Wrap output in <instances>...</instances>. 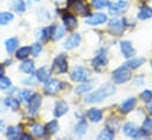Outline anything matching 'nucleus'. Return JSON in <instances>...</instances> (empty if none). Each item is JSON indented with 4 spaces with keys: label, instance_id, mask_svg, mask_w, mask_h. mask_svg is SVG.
<instances>
[{
    "label": "nucleus",
    "instance_id": "f257e3e1",
    "mask_svg": "<svg viewBox=\"0 0 152 140\" xmlns=\"http://www.w3.org/2000/svg\"><path fill=\"white\" fill-rule=\"evenodd\" d=\"M115 92V87L112 84H105L104 86H102L100 88H98L97 91L87 94L84 99V101L86 104H94V103H100L104 99L109 98L110 96H112Z\"/></svg>",
    "mask_w": 152,
    "mask_h": 140
},
{
    "label": "nucleus",
    "instance_id": "f03ea898",
    "mask_svg": "<svg viewBox=\"0 0 152 140\" xmlns=\"http://www.w3.org/2000/svg\"><path fill=\"white\" fill-rule=\"evenodd\" d=\"M112 79L114 84H125L131 79V72L126 66L119 67L112 72Z\"/></svg>",
    "mask_w": 152,
    "mask_h": 140
},
{
    "label": "nucleus",
    "instance_id": "7ed1b4c3",
    "mask_svg": "<svg viewBox=\"0 0 152 140\" xmlns=\"http://www.w3.org/2000/svg\"><path fill=\"white\" fill-rule=\"evenodd\" d=\"M61 90V82L57 79H47L45 81V86H44V91L46 94L53 96L57 94L59 91Z\"/></svg>",
    "mask_w": 152,
    "mask_h": 140
},
{
    "label": "nucleus",
    "instance_id": "20e7f679",
    "mask_svg": "<svg viewBox=\"0 0 152 140\" xmlns=\"http://www.w3.org/2000/svg\"><path fill=\"white\" fill-rule=\"evenodd\" d=\"M107 64V55H106V51L105 50H100L97 55L94 57V59L92 60V65L96 70L100 71L105 65Z\"/></svg>",
    "mask_w": 152,
    "mask_h": 140
},
{
    "label": "nucleus",
    "instance_id": "39448f33",
    "mask_svg": "<svg viewBox=\"0 0 152 140\" xmlns=\"http://www.w3.org/2000/svg\"><path fill=\"white\" fill-rule=\"evenodd\" d=\"M53 66H54L56 71H57L59 74L66 73L67 67H69V65H67V57H66L65 54H59L58 57H56Z\"/></svg>",
    "mask_w": 152,
    "mask_h": 140
},
{
    "label": "nucleus",
    "instance_id": "423d86ee",
    "mask_svg": "<svg viewBox=\"0 0 152 140\" xmlns=\"http://www.w3.org/2000/svg\"><path fill=\"white\" fill-rule=\"evenodd\" d=\"M127 8H129V2L125 0H118L113 4L109 5V12L110 14H113V15L125 12Z\"/></svg>",
    "mask_w": 152,
    "mask_h": 140
},
{
    "label": "nucleus",
    "instance_id": "0eeeda50",
    "mask_svg": "<svg viewBox=\"0 0 152 140\" xmlns=\"http://www.w3.org/2000/svg\"><path fill=\"white\" fill-rule=\"evenodd\" d=\"M88 78V71L84 67L77 66L73 69L72 73H71V79L73 81H78V82H85Z\"/></svg>",
    "mask_w": 152,
    "mask_h": 140
},
{
    "label": "nucleus",
    "instance_id": "6e6552de",
    "mask_svg": "<svg viewBox=\"0 0 152 140\" xmlns=\"http://www.w3.org/2000/svg\"><path fill=\"white\" fill-rule=\"evenodd\" d=\"M109 30L111 33L113 34H121V32L124 31V21L121 19L118 18H113L112 20H110L109 23Z\"/></svg>",
    "mask_w": 152,
    "mask_h": 140
},
{
    "label": "nucleus",
    "instance_id": "1a4fd4ad",
    "mask_svg": "<svg viewBox=\"0 0 152 140\" xmlns=\"http://www.w3.org/2000/svg\"><path fill=\"white\" fill-rule=\"evenodd\" d=\"M106 21H107V17L104 13H94L93 15H91L88 19L85 20V23L87 25H91V26L102 25V24H104Z\"/></svg>",
    "mask_w": 152,
    "mask_h": 140
},
{
    "label": "nucleus",
    "instance_id": "9d476101",
    "mask_svg": "<svg viewBox=\"0 0 152 140\" xmlns=\"http://www.w3.org/2000/svg\"><path fill=\"white\" fill-rule=\"evenodd\" d=\"M120 51L123 53V55L126 58V59H130L132 57H134V48L132 46V44L129 41V40H125V41H121L120 42Z\"/></svg>",
    "mask_w": 152,
    "mask_h": 140
},
{
    "label": "nucleus",
    "instance_id": "9b49d317",
    "mask_svg": "<svg viewBox=\"0 0 152 140\" xmlns=\"http://www.w3.org/2000/svg\"><path fill=\"white\" fill-rule=\"evenodd\" d=\"M80 41H81L80 34L73 33V34H71L66 39V41H65V44H64V47H65L66 50H73L75 47H77V46L80 44Z\"/></svg>",
    "mask_w": 152,
    "mask_h": 140
},
{
    "label": "nucleus",
    "instance_id": "f8f14e48",
    "mask_svg": "<svg viewBox=\"0 0 152 140\" xmlns=\"http://www.w3.org/2000/svg\"><path fill=\"white\" fill-rule=\"evenodd\" d=\"M138 131H139V127L134 122H127L123 126V133L130 138H136Z\"/></svg>",
    "mask_w": 152,
    "mask_h": 140
},
{
    "label": "nucleus",
    "instance_id": "ddd939ff",
    "mask_svg": "<svg viewBox=\"0 0 152 140\" xmlns=\"http://www.w3.org/2000/svg\"><path fill=\"white\" fill-rule=\"evenodd\" d=\"M67 111H69V105L64 100H59L54 105V112L53 113H54V117L59 118V117H63L65 113H67Z\"/></svg>",
    "mask_w": 152,
    "mask_h": 140
},
{
    "label": "nucleus",
    "instance_id": "4468645a",
    "mask_svg": "<svg viewBox=\"0 0 152 140\" xmlns=\"http://www.w3.org/2000/svg\"><path fill=\"white\" fill-rule=\"evenodd\" d=\"M27 105H28V111L31 113H36L41 105V97L39 94H33L32 98L28 100Z\"/></svg>",
    "mask_w": 152,
    "mask_h": 140
},
{
    "label": "nucleus",
    "instance_id": "2eb2a0df",
    "mask_svg": "<svg viewBox=\"0 0 152 140\" xmlns=\"http://www.w3.org/2000/svg\"><path fill=\"white\" fill-rule=\"evenodd\" d=\"M63 21H64V27H65L67 31H71V30L76 28L77 24H78L76 17H73L72 14H65V15L63 17Z\"/></svg>",
    "mask_w": 152,
    "mask_h": 140
},
{
    "label": "nucleus",
    "instance_id": "dca6fc26",
    "mask_svg": "<svg viewBox=\"0 0 152 140\" xmlns=\"http://www.w3.org/2000/svg\"><path fill=\"white\" fill-rule=\"evenodd\" d=\"M8 6L12 11H14L17 13H23L26 9V5H25L24 0H10Z\"/></svg>",
    "mask_w": 152,
    "mask_h": 140
},
{
    "label": "nucleus",
    "instance_id": "f3484780",
    "mask_svg": "<svg viewBox=\"0 0 152 140\" xmlns=\"http://www.w3.org/2000/svg\"><path fill=\"white\" fill-rule=\"evenodd\" d=\"M136 103H137L136 98H129V99H126V100L123 101V104L120 105L121 112H123V113H129V112H131V111L134 108Z\"/></svg>",
    "mask_w": 152,
    "mask_h": 140
},
{
    "label": "nucleus",
    "instance_id": "a211bd4d",
    "mask_svg": "<svg viewBox=\"0 0 152 140\" xmlns=\"http://www.w3.org/2000/svg\"><path fill=\"white\" fill-rule=\"evenodd\" d=\"M18 45H19V40H18V38H15V36L7 39V40H6V42H5L6 51H7L10 54H12L13 52H15V50H17Z\"/></svg>",
    "mask_w": 152,
    "mask_h": 140
},
{
    "label": "nucleus",
    "instance_id": "6ab92c4d",
    "mask_svg": "<svg viewBox=\"0 0 152 140\" xmlns=\"http://www.w3.org/2000/svg\"><path fill=\"white\" fill-rule=\"evenodd\" d=\"M87 118L92 121V122H99L103 118V113L100 109L98 108H91L88 112H87Z\"/></svg>",
    "mask_w": 152,
    "mask_h": 140
},
{
    "label": "nucleus",
    "instance_id": "aec40b11",
    "mask_svg": "<svg viewBox=\"0 0 152 140\" xmlns=\"http://www.w3.org/2000/svg\"><path fill=\"white\" fill-rule=\"evenodd\" d=\"M145 63V59L144 58H130L129 61H126V67L127 69H131V70H136L138 69L139 66H142L143 64Z\"/></svg>",
    "mask_w": 152,
    "mask_h": 140
},
{
    "label": "nucleus",
    "instance_id": "412c9836",
    "mask_svg": "<svg viewBox=\"0 0 152 140\" xmlns=\"http://www.w3.org/2000/svg\"><path fill=\"white\" fill-rule=\"evenodd\" d=\"M19 70L21 71L23 73H26V74H32L34 72V63L32 60H24V63L20 65Z\"/></svg>",
    "mask_w": 152,
    "mask_h": 140
},
{
    "label": "nucleus",
    "instance_id": "4be33fe9",
    "mask_svg": "<svg viewBox=\"0 0 152 140\" xmlns=\"http://www.w3.org/2000/svg\"><path fill=\"white\" fill-rule=\"evenodd\" d=\"M150 18H152V8L149 6H143L138 12V19L148 20Z\"/></svg>",
    "mask_w": 152,
    "mask_h": 140
},
{
    "label": "nucleus",
    "instance_id": "5701e85b",
    "mask_svg": "<svg viewBox=\"0 0 152 140\" xmlns=\"http://www.w3.org/2000/svg\"><path fill=\"white\" fill-rule=\"evenodd\" d=\"M65 31L66 28L64 26L60 25H53V32H52V38L54 40H59L65 35Z\"/></svg>",
    "mask_w": 152,
    "mask_h": 140
},
{
    "label": "nucleus",
    "instance_id": "b1692460",
    "mask_svg": "<svg viewBox=\"0 0 152 140\" xmlns=\"http://www.w3.org/2000/svg\"><path fill=\"white\" fill-rule=\"evenodd\" d=\"M50 69H47V67H41V69H39L37 71V73H36V78L38 79V81H41V82H45L47 79H48V77H50Z\"/></svg>",
    "mask_w": 152,
    "mask_h": 140
},
{
    "label": "nucleus",
    "instance_id": "393cba45",
    "mask_svg": "<svg viewBox=\"0 0 152 140\" xmlns=\"http://www.w3.org/2000/svg\"><path fill=\"white\" fill-rule=\"evenodd\" d=\"M31 54V47H20L18 51H17V54H15V57L18 58V59H20V60H25V59H27L28 58V55Z\"/></svg>",
    "mask_w": 152,
    "mask_h": 140
},
{
    "label": "nucleus",
    "instance_id": "a878e982",
    "mask_svg": "<svg viewBox=\"0 0 152 140\" xmlns=\"http://www.w3.org/2000/svg\"><path fill=\"white\" fill-rule=\"evenodd\" d=\"M31 133H32L34 137L41 138V137H44V136L46 134V128L42 127V126L39 125V124H36V125L32 126V128H31Z\"/></svg>",
    "mask_w": 152,
    "mask_h": 140
},
{
    "label": "nucleus",
    "instance_id": "bb28decb",
    "mask_svg": "<svg viewBox=\"0 0 152 140\" xmlns=\"http://www.w3.org/2000/svg\"><path fill=\"white\" fill-rule=\"evenodd\" d=\"M4 104H5V106L10 107V108H11V109H13V111H18V108H19V106H20L19 100H18V99H15V98H12V97L6 98V99H5V101H4Z\"/></svg>",
    "mask_w": 152,
    "mask_h": 140
},
{
    "label": "nucleus",
    "instance_id": "cd10ccee",
    "mask_svg": "<svg viewBox=\"0 0 152 140\" xmlns=\"http://www.w3.org/2000/svg\"><path fill=\"white\" fill-rule=\"evenodd\" d=\"M45 128H46V132H47L48 134H54V133H57L58 130H59V124H58L57 120H51L50 122L46 124Z\"/></svg>",
    "mask_w": 152,
    "mask_h": 140
},
{
    "label": "nucleus",
    "instance_id": "c85d7f7f",
    "mask_svg": "<svg viewBox=\"0 0 152 140\" xmlns=\"http://www.w3.org/2000/svg\"><path fill=\"white\" fill-rule=\"evenodd\" d=\"M73 9L76 11V13L81 14V15H85V14H87V13H88V7H87L85 4L80 2V1H76V2H75Z\"/></svg>",
    "mask_w": 152,
    "mask_h": 140
},
{
    "label": "nucleus",
    "instance_id": "c756f323",
    "mask_svg": "<svg viewBox=\"0 0 152 140\" xmlns=\"http://www.w3.org/2000/svg\"><path fill=\"white\" fill-rule=\"evenodd\" d=\"M86 128H87V124H86V121L80 120V121L76 125V127H75V133H76L77 136L81 137V136H84V134L86 133Z\"/></svg>",
    "mask_w": 152,
    "mask_h": 140
},
{
    "label": "nucleus",
    "instance_id": "7c9ffc66",
    "mask_svg": "<svg viewBox=\"0 0 152 140\" xmlns=\"http://www.w3.org/2000/svg\"><path fill=\"white\" fill-rule=\"evenodd\" d=\"M14 19V15L10 12H0V25H7Z\"/></svg>",
    "mask_w": 152,
    "mask_h": 140
},
{
    "label": "nucleus",
    "instance_id": "2f4dec72",
    "mask_svg": "<svg viewBox=\"0 0 152 140\" xmlns=\"http://www.w3.org/2000/svg\"><path fill=\"white\" fill-rule=\"evenodd\" d=\"M6 136L10 139H18L20 138V130L19 127H8L6 131Z\"/></svg>",
    "mask_w": 152,
    "mask_h": 140
},
{
    "label": "nucleus",
    "instance_id": "473e14b6",
    "mask_svg": "<svg viewBox=\"0 0 152 140\" xmlns=\"http://www.w3.org/2000/svg\"><path fill=\"white\" fill-rule=\"evenodd\" d=\"M93 85L91 82H85V84H81L79 85L78 87H76V93L77 94H83V93H87L92 90Z\"/></svg>",
    "mask_w": 152,
    "mask_h": 140
},
{
    "label": "nucleus",
    "instance_id": "72a5a7b5",
    "mask_svg": "<svg viewBox=\"0 0 152 140\" xmlns=\"http://www.w3.org/2000/svg\"><path fill=\"white\" fill-rule=\"evenodd\" d=\"M114 137V132L110 128H104L100 134L98 136V139H106V140H111L113 139Z\"/></svg>",
    "mask_w": 152,
    "mask_h": 140
},
{
    "label": "nucleus",
    "instance_id": "f704fd0d",
    "mask_svg": "<svg viewBox=\"0 0 152 140\" xmlns=\"http://www.w3.org/2000/svg\"><path fill=\"white\" fill-rule=\"evenodd\" d=\"M92 5L97 9H103V8L109 7L110 1L109 0H92Z\"/></svg>",
    "mask_w": 152,
    "mask_h": 140
},
{
    "label": "nucleus",
    "instance_id": "c9c22d12",
    "mask_svg": "<svg viewBox=\"0 0 152 140\" xmlns=\"http://www.w3.org/2000/svg\"><path fill=\"white\" fill-rule=\"evenodd\" d=\"M11 85H12L11 79H8V78H6V77H4V75L0 78V90H6V88H8Z\"/></svg>",
    "mask_w": 152,
    "mask_h": 140
},
{
    "label": "nucleus",
    "instance_id": "e433bc0d",
    "mask_svg": "<svg viewBox=\"0 0 152 140\" xmlns=\"http://www.w3.org/2000/svg\"><path fill=\"white\" fill-rule=\"evenodd\" d=\"M41 50H42V46H41L39 42H36V44H33L32 47H31V54H32L33 57H38L39 54H40V52H41Z\"/></svg>",
    "mask_w": 152,
    "mask_h": 140
},
{
    "label": "nucleus",
    "instance_id": "4c0bfd02",
    "mask_svg": "<svg viewBox=\"0 0 152 140\" xmlns=\"http://www.w3.org/2000/svg\"><path fill=\"white\" fill-rule=\"evenodd\" d=\"M34 93L32 92V91H28V90H23L21 92H20V98L24 100V101H27L28 103V100L32 98V96H33Z\"/></svg>",
    "mask_w": 152,
    "mask_h": 140
},
{
    "label": "nucleus",
    "instance_id": "58836bf2",
    "mask_svg": "<svg viewBox=\"0 0 152 140\" xmlns=\"http://www.w3.org/2000/svg\"><path fill=\"white\" fill-rule=\"evenodd\" d=\"M140 99L143 100V101H145V103H150L152 100V91L150 90H145L144 92H142V94H140Z\"/></svg>",
    "mask_w": 152,
    "mask_h": 140
},
{
    "label": "nucleus",
    "instance_id": "ea45409f",
    "mask_svg": "<svg viewBox=\"0 0 152 140\" xmlns=\"http://www.w3.org/2000/svg\"><path fill=\"white\" fill-rule=\"evenodd\" d=\"M52 32H53V25L50 27H46L42 30L41 34H42V40H47L50 36H52Z\"/></svg>",
    "mask_w": 152,
    "mask_h": 140
},
{
    "label": "nucleus",
    "instance_id": "a19ab883",
    "mask_svg": "<svg viewBox=\"0 0 152 140\" xmlns=\"http://www.w3.org/2000/svg\"><path fill=\"white\" fill-rule=\"evenodd\" d=\"M143 130L146 131L148 133L152 132V119H149V118L145 119V121L143 124Z\"/></svg>",
    "mask_w": 152,
    "mask_h": 140
},
{
    "label": "nucleus",
    "instance_id": "79ce46f5",
    "mask_svg": "<svg viewBox=\"0 0 152 140\" xmlns=\"http://www.w3.org/2000/svg\"><path fill=\"white\" fill-rule=\"evenodd\" d=\"M23 81H24V84H26V85H34V84L38 81V79H37L36 75H34V77H31L30 79H24Z\"/></svg>",
    "mask_w": 152,
    "mask_h": 140
},
{
    "label": "nucleus",
    "instance_id": "37998d69",
    "mask_svg": "<svg viewBox=\"0 0 152 140\" xmlns=\"http://www.w3.org/2000/svg\"><path fill=\"white\" fill-rule=\"evenodd\" d=\"M19 139L30 140V139H32V138H31V136H28V134H26V133H23V134H20V138H19Z\"/></svg>",
    "mask_w": 152,
    "mask_h": 140
},
{
    "label": "nucleus",
    "instance_id": "c03bdc74",
    "mask_svg": "<svg viewBox=\"0 0 152 140\" xmlns=\"http://www.w3.org/2000/svg\"><path fill=\"white\" fill-rule=\"evenodd\" d=\"M148 112L152 115V100L150 103H148Z\"/></svg>",
    "mask_w": 152,
    "mask_h": 140
},
{
    "label": "nucleus",
    "instance_id": "a18cd8bd",
    "mask_svg": "<svg viewBox=\"0 0 152 140\" xmlns=\"http://www.w3.org/2000/svg\"><path fill=\"white\" fill-rule=\"evenodd\" d=\"M5 130V122L2 120H0V132H2Z\"/></svg>",
    "mask_w": 152,
    "mask_h": 140
},
{
    "label": "nucleus",
    "instance_id": "49530a36",
    "mask_svg": "<svg viewBox=\"0 0 152 140\" xmlns=\"http://www.w3.org/2000/svg\"><path fill=\"white\" fill-rule=\"evenodd\" d=\"M4 73H5V69H4V66L0 64V78L4 75Z\"/></svg>",
    "mask_w": 152,
    "mask_h": 140
},
{
    "label": "nucleus",
    "instance_id": "de8ad7c7",
    "mask_svg": "<svg viewBox=\"0 0 152 140\" xmlns=\"http://www.w3.org/2000/svg\"><path fill=\"white\" fill-rule=\"evenodd\" d=\"M70 2H76V1H78V0H69Z\"/></svg>",
    "mask_w": 152,
    "mask_h": 140
},
{
    "label": "nucleus",
    "instance_id": "09e8293b",
    "mask_svg": "<svg viewBox=\"0 0 152 140\" xmlns=\"http://www.w3.org/2000/svg\"><path fill=\"white\" fill-rule=\"evenodd\" d=\"M33 1H40V0H33Z\"/></svg>",
    "mask_w": 152,
    "mask_h": 140
},
{
    "label": "nucleus",
    "instance_id": "8fccbe9b",
    "mask_svg": "<svg viewBox=\"0 0 152 140\" xmlns=\"http://www.w3.org/2000/svg\"><path fill=\"white\" fill-rule=\"evenodd\" d=\"M151 66H152V60H151Z\"/></svg>",
    "mask_w": 152,
    "mask_h": 140
}]
</instances>
